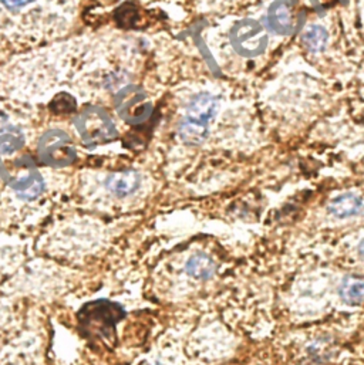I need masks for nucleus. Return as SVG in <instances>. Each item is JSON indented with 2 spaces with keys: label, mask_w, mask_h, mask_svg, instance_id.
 Masks as SVG:
<instances>
[{
  "label": "nucleus",
  "mask_w": 364,
  "mask_h": 365,
  "mask_svg": "<svg viewBox=\"0 0 364 365\" xmlns=\"http://www.w3.org/2000/svg\"><path fill=\"white\" fill-rule=\"evenodd\" d=\"M216 110H218V100L209 93H201L191 100L188 106L186 117L208 124L215 117Z\"/></svg>",
  "instance_id": "1"
},
{
  "label": "nucleus",
  "mask_w": 364,
  "mask_h": 365,
  "mask_svg": "<svg viewBox=\"0 0 364 365\" xmlns=\"http://www.w3.org/2000/svg\"><path fill=\"white\" fill-rule=\"evenodd\" d=\"M305 46L313 51L319 53L325 50L326 43H328V31L322 26H310L302 36Z\"/></svg>",
  "instance_id": "7"
},
{
  "label": "nucleus",
  "mask_w": 364,
  "mask_h": 365,
  "mask_svg": "<svg viewBox=\"0 0 364 365\" xmlns=\"http://www.w3.org/2000/svg\"><path fill=\"white\" fill-rule=\"evenodd\" d=\"M185 270L191 277L196 280H208L215 274L216 266L209 256L203 253H196L188 259Z\"/></svg>",
  "instance_id": "4"
},
{
  "label": "nucleus",
  "mask_w": 364,
  "mask_h": 365,
  "mask_svg": "<svg viewBox=\"0 0 364 365\" xmlns=\"http://www.w3.org/2000/svg\"><path fill=\"white\" fill-rule=\"evenodd\" d=\"M4 6H7V7H21V6H26V4H29L30 1H33V0H0Z\"/></svg>",
  "instance_id": "9"
},
{
  "label": "nucleus",
  "mask_w": 364,
  "mask_h": 365,
  "mask_svg": "<svg viewBox=\"0 0 364 365\" xmlns=\"http://www.w3.org/2000/svg\"><path fill=\"white\" fill-rule=\"evenodd\" d=\"M208 124L192 120V118H185L180 125V137L185 144L189 145H199L202 144L206 137H208Z\"/></svg>",
  "instance_id": "5"
},
{
  "label": "nucleus",
  "mask_w": 364,
  "mask_h": 365,
  "mask_svg": "<svg viewBox=\"0 0 364 365\" xmlns=\"http://www.w3.org/2000/svg\"><path fill=\"white\" fill-rule=\"evenodd\" d=\"M340 297L348 304H359L364 300V279L360 276H346L340 284Z\"/></svg>",
  "instance_id": "6"
},
{
  "label": "nucleus",
  "mask_w": 364,
  "mask_h": 365,
  "mask_svg": "<svg viewBox=\"0 0 364 365\" xmlns=\"http://www.w3.org/2000/svg\"><path fill=\"white\" fill-rule=\"evenodd\" d=\"M359 253L362 255V257L364 259V239L362 240V243L359 245Z\"/></svg>",
  "instance_id": "10"
},
{
  "label": "nucleus",
  "mask_w": 364,
  "mask_h": 365,
  "mask_svg": "<svg viewBox=\"0 0 364 365\" xmlns=\"http://www.w3.org/2000/svg\"><path fill=\"white\" fill-rule=\"evenodd\" d=\"M362 207L363 199L359 195L345 193L332 200V203L329 205V212L339 219H345L358 215L362 210Z\"/></svg>",
  "instance_id": "2"
},
{
  "label": "nucleus",
  "mask_w": 364,
  "mask_h": 365,
  "mask_svg": "<svg viewBox=\"0 0 364 365\" xmlns=\"http://www.w3.org/2000/svg\"><path fill=\"white\" fill-rule=\"evenodd\" d=\"M140 186V175L136 171H124L111 175L107 180V187L117 196H128Z\"/></svg>",
  "instance_id": "3"
},
{
  "label": "nucleus",
  "mask_w": 364,
  "mask_h": 365,
  "mask_svg": "<svg viewBox=\"0 0 364 365\" xmlns=\"http://www.w3.org/2000/svg\"><path fill=\"white\" fill-rule=\"evenodd\" d=\"M269 24L275 30H279V31L289 30L290 29V16H289L288 7L282 6L280 3L273 6L271 16H269Z\"/></svg>",
  "instance_id": "8"
}]
</instances>
